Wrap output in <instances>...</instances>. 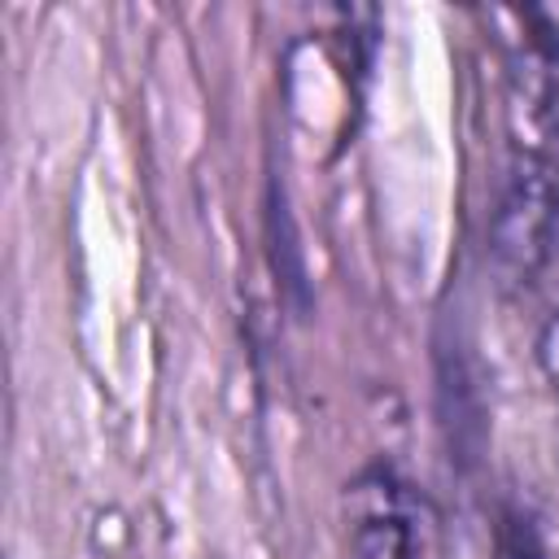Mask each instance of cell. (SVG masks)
I'll list each match as a JSON object with an SVG mask.
<instances>
[{"instance_id":"obj_6","label":"cell","mask_w":559,"mask_h":559,"mask_svg":"<svg viewBox=\"0 0 559 559\" xmlns=\"http://www.w3.org/2000/svg\"><path fill=\"white\" fill-rule=\"evenodd\" d=\"M537 35V44L546 48V57H559V4H537V9H524L520 13Z\"/></svg>"},{"instance_id":"obj_4","label":"cell","mask_w":559,"mask_h":559,"mask_svg":"<svg viewBox=\"0 0 559 559\" xmlns=\"http://www.w3.org/2000/svg\"><path fill=\"white\" fill-rule=\"evenodd\" d=\"M493 555L498 559H546L537 520L524 507H502L493 524Z\"/></svg>"},{"instance_id":"obj_3","label":"cell","mask_w":559,"mask_h":559,"mask_svg":"<svg viewBox=\"0 0 559 559\" xmlns=\"http://www.w3.org/2000/svg\"><path fill=\"white\" fill-rule=\"evenodd\" d=\"M266 231H271V262H275V275L284 284V293L293 297L297 310H306V266H301V245H297V231H293V214L284 205V192L271 183L266 192Z\"/></svg>"},{"instance_id":"obj_5","label":"cell","mask_w":559,"mask_h":559,"mask_svg":"<svg viewBox=\"0 0 559 559\" xmlns=\"http://www.w3.org/2000/svg\"><path fill=\"white\" fill-rule=\"evenodd\" d=\"M555 66L546 70L542 79V92H537V127H542V153L550 162H559V57H550Z\"/></svg>"},{"instance_id":"obj_1","label":"cell","mask_w":559,"mask_h":559,"mask_svg":"<svg viewBox=\"0 0 559 559\" xmlns=\"http://www.w3.org/2000/svg\"><path fill=\"white\" fill-rule=\"evenodd\" d=\"M559 236V162H550L542 148L520 153L507 170L489 245L507 275L528 280L555 249Z\"/></svg>"},{"instance_id":"obj_2","label":"cell","mask_w":559,"mask_h":559,"mask_svg":"<svg viewBox=\"0 0 559 559\" xmlns=\"http://www.w3.org/2000/svg\"><path fill=\"white\" fill-rule=\"evenodd\" d=\"M406 485L389 467H371L349 489V559H411Z\"/></svg>"},{"instance_id":"obj_7","label":"cell","mask_w":559,"mask_h":559,"mask_svg":"<svg viewBox=\"0 0 559 559\" xmlns=\"http://www.w3.org/2000/svg\"><path fill=\"white\" fill-rule=\"evenodd\" d=\"M537 354H542V367H546V376L559 384V314L542 328V341H537Z\"/></svg>"}]
</instances>
